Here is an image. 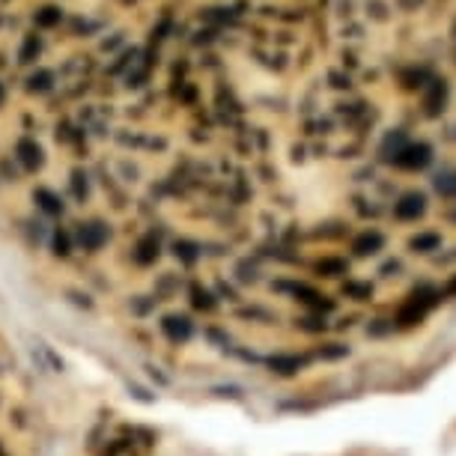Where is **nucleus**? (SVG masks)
<instances>
[{
	"instance_id": "nucleus-2",
	"label": "nucleus",
	"mask_w": 456,
	"mask_h": 456,
	"mask_svg": "<svg viewBox=\"0 0 456 456\" xmlns=\"http://www.w3.org/2000/svg\"><path fill=\"white\" fill-rule=\"evenodd\" d=\"M424 194H406L399 203L394 206V215L397 221H418L420 215H424Z\"/></svg>"
},
{
	"instance_id": "nucleus-4",
	"label": "nucleus",
	"mask_w": 456,
	"mask_h": 456,
	"mask_svg": "<svg viewBox=\"0 0 456 456\" xmlns=\"http://www.w3.org/2000/svg\"><path fill=\"white\" fill-rule=\"evenodd\" d=\"M385 244V239H382V233H376V230H367L364 236H358L355 239V251L358 253H376Z\"/></svg>"
},
{
	"instance_id": "nucleus-7",
	"label": "nucleus",
	"mask_w": 456,
	"mask_h": 456,
	"mask_svg": "<svg viewBox=\"0 0 456 456\" xmlns=\"http://www.w3.org/2000/svg\"><path fill=\"white\" fill-rule=\"evenodd\" d=\"M436 188H439L441 194H456V176H439Z\"/></svg>"
},
{
	"instance_id": "nucleus-5",
	"label": "nucleus",
	"mask_w": 456,
	"mask_h": 456,
	"mask_svg": "<svg viewBox=\"0 0 456 456\" xmlns=\"http://www.w3.org/2000/svg\"><path fill=\"white\" fill-rule=\"evenodd\" d=\"M439 236L436 233H424V236H418V239H411V248L415 251H432V248H439Z\"/></svg>"
},
{
	"instance_id": "nucleus-1",
	"label": "nucleus",
	"mask_w": 456,
	"mask_h": 456,
	"mask_svg": "<svg viewBox=\"0 0 456 456\" xmlns=\"http://www.w3.org/2000/svg\"><path fill=\"white\" fill-rule=\"evenodd\" d=\"M432 159V149L427 147V143H411V147H403L399 149V155L394 159L397 168H403V170H420V168H427Z\"/></svg>"
},
{
	"instance_id": "nucleus-3",
	"label": "nucleus",
	"mask_w": 456,
	"mask_h": 456,
	"mask_svg": "<svg viewBox=\"0 0 456 456\" xmlns=\"http://www.w3.org/2000/svg\"><path fill=\"white\" fill-rule=\"evenodd\" d=\"M444 98H448V84H444V81H432V84H429V93H427V98H424V108H427L429 117L439 114L441 105H444Z\"/></svg>"
},
{
	"instance_id": "nucleus-6",
	"label": "nucleus",
	"mask_w": 456,
	"mask_h": 456,
	"mask_svg": "<svg viewBox=\"0 0 456 456\" xmlns=\"http://www.w3.org/2000/svg\"><path fill=\"white\" fill-rule=\"evenodd\" d=\"M18 152H24V155H21V161H24L27 168L39 164V147L33 149V147H30V140H21V143H18Z\"/></svg>"
}]
</instances>
